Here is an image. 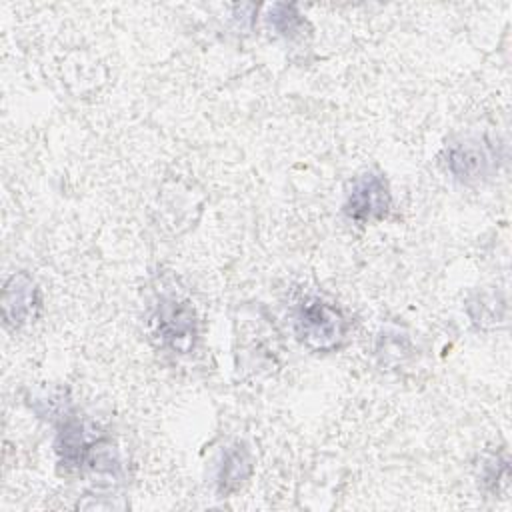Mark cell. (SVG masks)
<instances>
[{"mask_svg":"<svg viewBox=\"0 0 512 512\" xmlns=\"http://www.w3.org/2000/svg\"><path fill=\"white\" fill-rule=\"evenodd\" d=\"M294 330L308 350L334 352L348 336V320L330 302L318 296H306L296 304Z\"/></svg>","mask_w":512,"mask_h":512,"instance_id":"6da1fadb","label":"cell"},{"mask_svg":"<svg viewBox=\"0 0 512 512\" xmlns=\"http://www.w3.org/2000/svg\"><path fill=\"white\" fill-rule=\"evenodd\" d=\"M150 324L160 346L174 354H188L196 346L198 318L192 302L178 292L162 290L158 294Z\"/></svg>","mask_w":512,"mask_h":512,"instance_id":"7a4b0ae2","label":"cell"},{"mask_svg":"<svg viewBox=\"0 0 512 512\" xmlns=\"http://www.w3.org/2000/svg\"><path fill=\"white\" fill-rule=\"evenodd\" d=\"M56 452L66 470L96 468V464H112V448L108 440L88 422L74 414H64L58 424Z\"/></svg>","mask_w":512,"mask_h":512,"instance_id":"3957f363","label":"cell"},{"mask_svg":"<svg viewBox=\"0 0 512 512\" xmlns=\"http://www.w3.org/2000/svg\"><path fill=\"white\" fill-rule=\"evenodd\" d=\"M390 204L392 196L388 182L382 178V174L366 172L352 180L344 200V214L356 224H368L384 218Z\"/></svg>","mask_w":512,"mask_h":512,"instance_id":"277c9868","label":"cell"},{"mask_svg":"<svg viewBox=\"0 0 512 512\" xmlns=\"http://www.w3.org/2000/svg\"><path fill=\"white\" fill-rule=\"evenodd\" d=\"M40 290L36 282L26 274H12L2 290V316L8 328H22L40 310Z\"/></svg>","mask_w":512,"mask_h":512,"instance_id":"5b68a950","label":"cell"},{"mask_svg":"<svg viewBox=\"0 0 512 512\" xmlns=\"http://www.w3.org/2000/svg\"><path fill=\"white\" fill-rule=\"evenodd\" d=\"M490 154L478 142H460L448 150V170L460 182H478L490 170Z\"/></svg>","mask_w":512,"mask_h":512,"instance_id":"8992f818","label":"cell"},{"mask_svg":"<svg viewBox=\"0 0 512 512\" xmlns=\"http://www.w3.org/2000/svg\"><path fill=\"white\" fill-rule=\"evenodd\" d=\"M252 468H254L252 454L244 444H234L232 448H228L222 458L218 476H216L218 492L222 496H228V494L240 490L244 486V482L250 478Z\"/></svg>","mask_w":512,"mask_h":512,"instance_id":"52a82bcc","label":"cell"},{"mask_svg":"<svg viewBox=\"0 0 512 512\" xmlns=\"http://www.w3.org/2000/svg\"><path fill=\"white\" fill-rule=\"evenodd\" d=\"M268 22L270 26L286 36V38H294L302 32L304 28V16L298 12V6L296 4H286V2H280V4H272L270 6V12H268Z\"/></svg>","mask_w":512,"mask_h":512,"instance_id":"ba28073f","label":"cell"}]
</instances>
